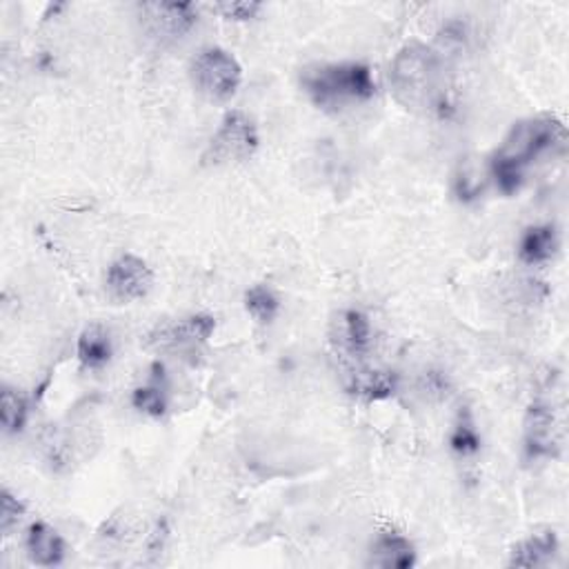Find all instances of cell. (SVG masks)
I'll list each match as a JSON object with an SVG mask.
<instances>
[{
	"label": "cell",
	"mask_w": 569,
	"mask_h": 569,
	"mask_svg": "<svg viewBox=\"0 0 569 569\" xmlns=\"http://www.w3.org/2000/svg\"><path fill=\"white\" fill-rule=\"evenodd\" d=\"M114 356V343L105 328L90 325L79 339V360L85 369H103Z\"/></svg>",
	"instance_id": "16"
},
{
	"label": "cell",
	"mask_w": 569,
	"mask_h": 569,
	"mask_svg": "<svg viewBox=\"0 0 569 569\" xmlns=\"http://www.w3.org/2000/svg\"><path fill=\"white\" fill-rule=\"evenodd\" d=\"M334 345L339 352L352 360V363H363V358L371 349V323L367 316L358 309H345L339 313V319L334 321Z\"/></svg>",
	"instance_id": "9"
},
{
	"label": "cell",
	"mask_w": 569,
	"mask_h": 569,
	"mask_svg": "<svg viewBox=\"0 0 569 569\" xmlns=\"http://www.w3.org/2000/svg\"><path fill=\"white\" fill-rule=\"evenodd\" d=\"M367 562L381 569H410L416 565V549L407 536L394 530L381 532L371 545Z\"/></svg>",
	"instance_id": "12"
},
{
	"label": "cell",
	"mask_w": 569,
	"mask_h": 569,
	"mask_svg": "<svg viewBox=\"0 0 569 569\" xmlns=\"http://www.w3.org/2000/svg\"><path fill=\"white\" fill-rule=\"evenodd\" d=\"M345 390L367 403L386 401L396 392V376L386 369H371L354 363V367L345 371Z\"/></svg>",
	"instance_id": "11"
},
{
	"label": "cell",
	"mask_w": 569,
	"mask_h": 569,
	"mask_svg": "<svg viewBox=\"0 0 569 569\" xmlns=\"http://www.w3.org/2000/svg\"><path fill=\"white\" fill-rule=\"evenodd\" d=\"M141 10L147 29L161 40L182 38L197 25V10L192 3H150Z\"/></svg>",
	"instance_id": "8"
},
{
	"label": "cell",
	"mask_w": 569,
	"mask_h": 569,
	"mask_svg": "<svg viewBox=\"0 0 569 569\" xmlns=\"http://www.w3.org/2000/svg\"><path fill=\"white\" fill-rule=\"evenodd\" d=\"M194 90L210 103H227L242 83L240 62L221 47L203 49L189 66Z\"/></svg>",
	"instance_id": "4"
},
{
	"label": "cell",
	"mask_w": 569,
	"mask_h": 569,
	"mask_svg": "<svg viewBox=\"0 0 569 569\" xmlns=\"http://www.w3.org/2000/svg\"><path fill=\"white\" fill-rule=\"evenodd\" d=\"M132 405L154 418H161L167 412V399H165V390L158 386H145V388H137L132 394Z\"/></svg>",
	"instance_id": "20"
},
{
	"label": "cell",
	"mask_w": 569,
	"mask_h": 569,
	"mask_svg": "<svg viewBox=\"0 0 569 569\" xmlns=\"http://www.w3.org/2000/svg\"><path fill=\"white\" fill-rule=\"evenodd\" d=\"M396 100L412 111H436L448 94V62L442 51L423 43L405 45L390 68Z\"/></svg>",
	"instance_id": "2"
},
{
	"label": "cell",
	"mask_w": 569,
	"mask_h": 569,
	"mask_svg": "<svg viewBox=\"0 0 569 569\" xmlns=\"http://www.w3.org/2000/svg\"><path fill=\"white\" fill-rule=\"evenodd\" d=\"M450 446L459 457H474L481 452V436L470 412H461L450 436Z\"/></svg>",
	"instance_id": "19"
},
{
	"label": "cell",
	"mask_w": 569,
	"mask_h": 569,
	"mask_svg": "<svg viewBox=\"0 0 569 569\" xmlns=\"http://www.w3.org/2000/svg\"><path fill=\"white\" fill-rule=\"evenodd\" d=\"M567 141V130L556 116H534L519 120L510 134L502 139L500 147L494 152L489 171L502 194H514L521 189L527 169L556 150H562Z\"/></svg>",
	"instance_id": "1"
},
{
	"label": "cell",
	"mask_w": 569,
	"mask_h": 569,
	"mask_svg": "<svg viewBox=\"0 0 569 569\" xmlns=\"http://www.w3.org/2000/svg\"><path fill=\"white\" fill-rule=\"evenodd\" d=\"M245 309L261 325H270L281 309V298L268 285H254L245 292Z\"/></svg>",
	"instance_id": "17"
},
{
	"label": "cell",
	"mask_w": 569,
	"mask_h": 569,
	"mask_svg": "<svg viewBox=\"0 0 569 569\" xmlns=\"http://www.w3.org/2000/svg\"><path fill=\"white\" fill-rule=\"evenodd\" d=\"M259 150V128L254 118H249L245 111H229L216 134L212 137L203 163L205 165H232L251 158Z\"/></svg>",
	"instance_id": "5"
},
{
	"label": "cell",
	"mask_w": 569,
	"mask_h": 569,
	"mask_svg": "<svg viewBox=\"0 0 569 569\" xmlns=\"http://www.w3.org/2000/svg\"><path fill=\"white\" fill-rule=\"evenodd\" d=\"M214 12L223 14L229 21H249L261 12L259 3H218L214 5Z\"/></svg>",
	"instance_id": "22"
},
{
	"label": "cell",
	"mask_w": 569,
	"mask_h": 569,
	"mask_svg": "<svg viewBox=\"0 0 569 569\" xmlns=\"http://www.w3.org/2000/svg\"><path fill=\"white\" fill-rule=\"evenodd\" d=\"M25 549H27V558L38 567H56L66 560L68 554L62 536L43 521L29 525L25 536Z\"/></svg>",
	"instance_id": "13"
},
{
	"label": "cell",
	"mask_w": 569,
	"mask_h": 569,
	"mask_svg": "<svg viewBox=\"0 0 569 569\" xmlns=\"http://www.w3.org/2000/svg\"><path fill=\"white\" fill-rule=\"evenodd\" d=\"M523 446L530 461L556 459L562 450V418L547 401H534L525 414Z\"/></svg>",
	"instance_id": "6"
},
{
	"label": "cell",
	"mask_w": 569,
	"mask_h": 569,
	"mask_svg": "<svg viewBox=\"0 0 569 569\" xmlns=\"http://www.w3.org/2000/svg\"><path fill=\"white\" fill-rule=\"evenodd\" d=\"M214 330H216L214 316L197 313V316H187V319L158 330L152 336V343L163 349L197 347V345L208 343V339L214 334Z\"/></svg>",
	"instance_id": "10"
},
{
	"label": "cell",
	"mask_w": 569,
	"mask_h": 569,
	"mask_svg": "<svg viewBox=\"0 0 569 569\" xmlns=\"http://www.w3.org/2000/svg\"><path fill=\"white\" fill-rule=\"evenodd\" d=\"M300 85L316 107L341 111L367 103L376 94L371 70L365 62H330L303 72Z\"/></svg>",
	"instance_id": "3"
},
{
	"label": "cell",
	"mask_w": 569,
	"mask_h": 569,
	"mask_svg": "<svg viewBox=\"0 0 569 569\" xmlns=\"http://www.w3.org/2000/svg\"><path fill=\"white\" fill-rule=\"evenodd\" d=\"M558 554V536L554 530H543L525 541L517 543L510 552V567H547L552 565L554 556Z\"/></svg>",
	"instance_id": "14"
},
{
	"label": "cell",
	"mask_w": 569,
	"mask_h": 569,
	"mask_svg": "<svg viewBox=\"0 0 569 569\" xmlns=\"http://www.w3.org/2000/svg\"><path fill=\"white\" fill-rule=\"evenodd\" d=\"M558 245L560 240L554 225L527 227L519 242V259L525 265H543L556 257Z\"/></svg>",
	"instance_id": "15"
},
{
	"label": "cell",
	"mask_w": 569,
	"mask_h": 569,
	"mask_svg": "<svg viewBox=\"0 0 569 569\" xmlns=\"http://www.w3.org/2000/svg\"><path fill=\"white\" fill-rule=\"evenodd\" d=\"M107 294L116 303H134L145 298L154 287V272L150 265L132 254L116 259L107 270Z\"/></svg>",
	"instance_id": "7"
},
{
	"label": "cell",
	"mask_w": 569,
	"mask_h": 569,
	"mask_svg": "<svg viewBox=\"0 0 569 569\" xmlns=\"http://www.w3.org/2000/svg\"><path fill=\"white\" fill-rule=\"evenodd\" d=\"M27 414H29L27 399L19 390L5 386L3 396H0V416H3V431L8 436L23 431V427L27 423Z\"/></svg>",
	"instance_id": "18"
},
{
	"label": "cell",
	"mask_w": 569,
	"mask_h": 569,
	"mask_svg": "<svg viewBox=\"0 0 569 569\" xmlns=\"http://www.w3.org/2000/svg\"><path fill=\"white\" fill-rule=\"evenodd\" d=\"M25 505L10 491L3 489V498H0V532L5 536L23 521Z\"/></svg>",
	"instance_id": "21"
}]
</instances>
